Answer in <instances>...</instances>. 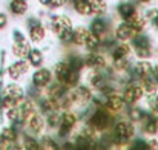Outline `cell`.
<instances>
[{
	"instance_id": "44",
	"label": "cell",
	"mask_w": 158,
	"mask_h": 150,
	"mask_svg": "<svg viewBox=\"0 0 158 150\" xmlns=\"http://www.w3.org/2000/svg\"><path fill=\"white\" fill-rule=\"evenodd\" d=\"M140 2H141V3H149L151 0H140Z\"/></svg>"
},
{
	"instance_id": "9",
	"label": "cell",
	"mask_w": 158,
	"mask_h": 150,
	"mask_svg": "<svg viewBox=\"0 0 158 150\" xmlns=\"http://www.w3.org/2000/svg\"><path fill=\"white\" fill-rule=\"evenodd\" d=\"M26 121H28V127H29V130H31V132H34V133L42 132V129H43V126H45L43 118H42L40 115H37L35 112H34V113H32Z\"/></svg>"
},
{
	"instance_id": "24",
	"label": "cell",
	"mask_w": 158,
	"mask_h": 150,
	"mask_svg": "<svg viewBox=\"0 0 158 150\" xmlns=\"http://www.w3.org/2000/svg\"><path fill=\"white\" fill-rule=\"evenodd\" d=\"M26 9H28V6H26V2H25V0H12V3H11V11H12L14 14L22 15V14L26 12Z\"/></svg>"
},
{
	"instance_id": "27",
	"label": "cell",
	"mask_w": 158,
	"mask_h": 150,
	"mask_svg": "<svg viewBox=\"0 0 158 150\" xmlns=\"http://www.w3.org/2000/svg\"><path fill=\"white\" fill-rule=\"evenodd\" d=\"M135 54H137V57L138 58H149L151 57V54H152V51L149 48V45H135Z\"/></svg>"
},
{
	"instance_id": "5",
	"label": "cell",
	"mask_w": 158,
	"mask_h": 150,
	"mask_svg": "<svg viewBox=\"0 0 158 150\" xmlns=\"http://www.w3.org/2000/svg\"><path fill=\"white\" fill-rule=\"evenodd\" d=\"M115 133H117V136H120V138L127 141L134 135V126L131 123H127V121H120L115 126Z\"/></svg>"
},
{
	"instance_id": "11",
	"label": "cell",
	"mask_w": 158,
	"mask_h": 150,
	"mask_svg": "<svg viewBox=\"0 0 158 150\" xmlns=\"http://www.w3.org/2000/svg\"><path fill=\"white\" fill-rule=\"evenodd\" d=\"M86 66H89L91 69H103L106 66V61H105V57H102L100 54H91L88 58H86Z\"/></svg>"
},
{
	"instance_id": "47",
	"label": "cell",
	"mask_w": 158,
	"mask_h": 150,
	"mask_svg": "<svg viewBox=\"0 0 158 150\" xmlns=\"http://www.w3.org/2000/svg\"><path fill=\"white\" fill-rule=\"evenodd\" d=\"M25 2H26V0H25Z\"/></svg>"
},
{
	"instance_id": "25",
	"label": "cell",
	"mask_w": 158,
	"mask_h": 150,
	"mask_svg": "<svg viewBox=\"0 0 158 150\" xmlns=\"http://www.w3.org/2000/svg\"><path fill=\"white\" fill-rule=\"evenodd\" d=\"M28 58H29V63H31L32 66H40V64L43 63V55H42V52H40V51H37V49H31L29 51Z\"/></svg>"
},
{
	"instance_id": "28",
	"label": "cell",
	"mask_w": 158,
	"mask_h": 150,
	"mask_svg": "<svg viewBox=\"0 0 158 150\" xmlns=\"http://www.w3.org/2000/svg\"><path fill=\"white\" fill-rule=\"evenodd\" d=\"M91 3V9L95 14H103L106 12V2L105 0H89Z\"/></svg>"
},
{
	"instance_id": "26",
	"label": "cell",
	"mask_w": 158,
	"mask_h": 150,
	"mask_svg": "<svg viewBox=\"0 0 158 150\" xmlns=\"http://www.w3.org/2000/svg\"><path fill=\"white\" fill-rule=\"evenodd\" d=\"M118 12H120V15L123 18H129L132 14H135V8L131 3H123V5L118 6Z\"/></svg>"
},
{
	"instance_id": "32",
	"label": "cell",
	"mask_w": 158,
	"mask_h": 150,
	"mask_svg": "<svg viewBox=\"0 0 158 150\" xmlns=\"http://www.w3.org/2000/svg\"><path fill=\"white\" fill-rule=\"evenodd\" d=\"M89 81H91V84H92L94 87H98V89H103V87H105L103 78H102V75H100L98 72L92 74V75L89 77Z\"/></svg>"
},
{
	"instance_id": "35",
	"label": "cell",
	"mask_w": 158,
	"mask_h": 150,
	"mask_svg": "<svg viewBox=\"0 0 158 150\" xmlns=\"http://www.w3.org/2000/svg\"><path fill=\"white\" fill-rule=\"evenodd\" d=\"M15 138H17V135H15V132H14L12 129H3V132H2V140L9 141V143H14Z\"/></svg>"
},
{
	"instance_id": "46",
	"label": "cell",
	"mask_w": 158,
	"mask_h": 150,
	"mask_svg": "<svg viewBox=\"0 0 158 150\" xmlns=\"http://www.w3.org/2000/svg\"><path fill=\"white\" fill-rule=\"evenodd\" d=\"M157 80H158V71H157Z\"/></svg>"
},
{
	"instance_id": "19",
	"label": "cell",
	"mask_w": 158,
	"mask_h": 150,
	"mask_svg": "<svg viewBox=\"0 0 158 150\" xmlns=\"http://www.w3.org/2000/svg\"><path fill=\"white\" fill-rule=\"evenodd\" d=\"M135 74L141 78L144 77H149L152 74V64L149 61H140L137 66H135Z\"/></svg>"
},
{
	"instance_id": "33",
	"label": "cell",
	"mask_w": 158,
	"mask_h": 150,
	"mask_svg": "<svg viewBox=\"0 0 158 150\" xmlns=\"http://www.w3.org/2000/svg\"><path fill=\"white\" fill-rule=\"evenodd\" d=\"M106 29V25L103 20H100V18H97V20H94L92 22V32H95V34H103Z\"/></svg>"
},
{
	"instance_id": "21",
	"label": "cell",
	"mask_w": 158,
	"mask_h": 150,
	"mask_svg": "<svg viewBox=\"0 0 158 150\" xmlns=\"http://www.w3.org/2000/svg\"><path fill=\"white\" fill-rule=\"evenodd\" d=\"M85 46L89 51H95L100 46V35L95 32H88V37L85 40Z\"/></svg>"
},
{
	"instance_id": "8",
	"label": "cell",
	"mask_w": 158,
	"mask_h": 150,
	"mask_svg": "<svg viewBox=\"0 0 158 150\" xmlns=\"http://www.w3.org/2000/svg\"><path fill=\"white\" fill-rule=\"evenodd\" d=\"M115 32H117V37H118L120 40H123V42H124V40H131V39H134L137 31H135V29H134V28L126 22V23L120 25V26L117 28V31H115Z\"/></svg>"
},
{
	"instance_id": "45",
	"label": "cell",
	"mask_w": 158,
	"mask_h": 150,
	"mask_svg": "<svg viewBox=\"0 0 158 150\" xmlns=\"http://www.w3.org/2000/svg\"><path fill=\"white\" fill-rule=\"evenodd\" d=\"M155 107L158 109V97H157V100H155Z\"/></svg>"
},
{
	"instance_id": "22",
	"label": "cell",
	"mask_w": 158,
	"mask_h": 150,
	"mask_svg": "<svg viewBox=\"0 0 158 150\" xmlns=\"http://www.w3.org/2000/svg\"><path fill=\"white\" fill-rule=\"evenodd\" d=\"M143 91H144V94H148V95H151V97L155 95L158 92V83L154 81V80H151V78H148V77H144Z\"/></svg>"
},
{
	"instance_id": "29",
	"label": "cell",
	"mask_w": 158,
	"mask_h": 150,
	"mask_svg": "<svg viewBox=\"0 0 158 150\" xmlns=\"http://www.w3.org/2000/svg\"><path fill=\"white\" fill-rule=\"evenodd\" d=\"M129 52H131V48L126 45V43H121V45H118L115 49H114V58H121V57H127L129 55Z\"/></svg>"
},
{
	"instance_id": "4",
	"label": "cell",
	"mask_w": 158,
	"mask_h": 150,
	"mask_svg": "<svg viewBox=\"0 0 158 150\" xmlns=\"http://www.w3.org/2000/svg\"><path fill=\"white\" fill-rule=\"evenodd\" d=\"M143 95H144L143 87H140V86H129V87L124 91V94H123V100H124V103L134 104V103L141 100Z\"/></svg>"
},
{
	"instance_id": "38",
	"label": "cell",
	"mask_w": 158,
	"mask_h": 150,
	"mask_svg": "<svg viewBox=\"0 0 158 150\" xmlns=\"http://www.w3.org/2000/svg\"><path fill=\"white\" fill-rule=\"evenodd\" d=\"M48 123H49V126H52V127L58 126V123H60V116L52 112V113L49 115V118H48Z\"/></svg>"
},
{
	"instance_id": "2",
	"label": "cell",
	"mask_w": 158,
	"mask_h": 150,
	"mask_svg": "<svg viewBox=\"0 0 158 150\" xmlns=\"http://www.w3.org/2000/svg\"><path fill=\"white\" fill-rule=\"evenodd\" d=\"M95 132H103L107 129V126H109V115L103 112V110H97L92 116H91V120H89V123H88Z\"/></svg>"
},
{
	"instance_id": "15",
	"label": "cell",
	"mask_w": 158,
	"mask_h": 150,
	"mask_svg": "<svg viewBox=\"0 0 158 150\" xmlns=\"http://www.w3.org/2000/svg\"><path fill=\"white\" fill-rule=\"evenodd\" d=\"M5 97H9V98H14L17 100L19 103L23 101V91L20 86L17 84H9L6 89H5Z\"/></svg>"
},
{
	"instance_id": "39",
	"label": "cell",
	"mask_w": 158,
	"mask_h": 150,
	"mask_svg": "<svg viewBox=\"0 0 158 150\" xmlns=\"http://www.w3.org/2000/svg\"><path fill=\"white\" fill-rule=\"evenodd\" d=\"M25 147H26V149H39V144H37V141H34V140L28 138V140H26Z\"/></svg>"
},
{
	"instance_id": "41",
	"label": "cell",
	"mask_w": 158,
	"mask_h": 150,
	"mask_svg": "<svg viewBox=\"0 0 158 150\" xmlns=\"http://www.w3.org/2000/svg\"><path fill=\"white\" fill-rule=\"evenodd\" d=\"M148 147L149 149H158V140H151L148 143Z\"/></svg>"
},
{
	"instance_id": "13",
	"label": "cell",
	"mask_w": 158,
	"mask_h": 150,
	"mask_svg": "<svg viewBox=\"0 0 158 150\" xmlns=\"http://www.w3.org/2000/svg\"><path fill=\"white\" fill-rule=\"evenodd\" d=\"M19 109V120H28L35 110H34V104L31 101H25L23 104L17 106Z\"/></svg>"
},
{
	"instance_id": "1",
	"label": "cell",
	"mask_w": 158,
	"mask_h": 150,
	"mask_svg": "<svg viewBox=\"0 0 158 150\" xmlns=\"http://www.w3.org/2000/svg\"><path fill=\"white\" fill-rule=\"evenodd\" d=\"M91 97H92V94H91L89 87L80 86V87H77L75 91H72V92L69 94L68 100H69L71 104H74V106H83V104H86L88 101L91 100Z\"/></svg>"
},
{
	"instance_id": "3",
	"label": "cell",
	"mask_w": 158,
	"mask_h": 150,
	"mask_svg": "<svg viewBox=\"0 0 158 150\" xmlns=\"http://www.w3.org/2000/svg\"><path fill=\"white\" fill-rule=\"evenodd\" d=\"M75 124H77V115H75V113H72V112H66V113H63L61 118H60V123H58L60 135H61V136L68 135V133L74 129Z\"/></svg>"
},
{
	"instance_id": "37",
	"label": "cell",
	"mask_w": 158,
	"mask_h": 150,
	"mask_svg": "<svg viewBox=\"0 0 158 150\" xmlns=\"http://www.w3.org/2000/svg\"><path fill=\"white\" fill-rule=\"evenodd\" d=\"M129 116H131V120L138 121V120H141V118H143V112H141L140 109H137V107H132V109H131V112H129Z\"/></svg>"
},
{
	"instance_id": "42",
	"label": "cell",
	"mask_w": 158,
	"mask_h": 150,
	"mask_svg": "<svg viewBox=\"0 0 158 150\" xmlns=\"http://www.w3.org/2000/svg\"><path fill=\"white\" fill-rule=\"evenodd\" d=\"M6 26V15L5 14H0V29Z\"/></svg>"
},
{
	"instance_id": "43",
	"label": "cell",
	"mask_w": 158,
	"mask_h": 150,
	"mask_svg": "<svg viewBox=\"0 0 158 150\" xmlns=\"http://www.w3.org/2000/svg\"><path fill=\"white\" fill-rule=\"evenodd\" d=\"M39 2H40L42 5H48V3H49V0H39Z\"/></svg>"
},
{
	"instance_id": "16",
	"label": "cell",
	"mask_w": 158,
	"mask_h": 150,
	"mask_svg": "<svg viewBox=\"0 0 158 150\" xmlns=\"http://www.w3.org/2000/svg\"><path fill=\"white\" fill-rule=\"evenodd\" d=\"M127 20V23L135 29V31H141L144 26H146V20H144V17L143 15H140L138 12H135V14H132L129 18H126Z\"/></svg>"
},
{
	"instance_id": "31",
	"label": "cell",
	"mask_w": 158,
	"mask_h": 150,
	"mask_svg": "<svg viewBox=\"0 0 158 150\" xmlns=\"http://www.w3.org/2000/svg\"><path fill=\"white\" fill-rule=\"evenodd\" d=\"M72 28H64V29H61L60 32H58V39H60V42H63V43H68V42H71L72 40Z\"/></svg>"
},
{
	"instance_id": "6",
	"label": "cell",
	"mask_w": 158,
	"mask_h": 150,
	"mask_svg": "<svg viewBox=\"0 0 158 150\" xmlns=\"http://www.w3.org/2000/svg\"><path fill=\"white\" fill-rule=\"evenodd\" d=\"M64 28H72V23H71V20L66 15H55V17H52V20H51V29H52L54 32L58 34Z\"/></svg>"
},
{
	"instance_id": "23",
	"label": "cell",
	"mask_w": 158,
	"mask_h": 150,
	"mask_svg": "<svg viewBox=\"0 0 158 150\" xmlns=\"http://www.w3.org/2000/svg\"><path fill=\"white\" fill-rule=\"evenodd\" d=\"M86 37H88V31H86L85 28H78V29L72 34V42H74L77 46H83Z\"/></svg>"
},
{
	"instance_id": "20",
	"label": "cell",
	"mask_w": 158,
	"mask_h": 150,
	"mask_svg": "<svg viewBox=\"0 0 158 150\" xmlns=\"http://www.w3.org/2000/svg\"><path fill=\"white\" fill-rule=\"evenodd\" d=\"M46 35V29L42 26V25H34L31 28V32H29V37L32 42H42Z\"/></svg>"
},
{
	"instance_id": "14",
	"label": "cell",
	"mask_w": 158,
	"mask_h": 150,
	"mask_svg": "<svg viewBox=\"0 0 158 150\" xmlns=\"http://www.w3.org/2000/svg\"><path fill=\"white\" fill-rule=\"evenodd\" d=\"M12 51H14V54L17 55V57H20V58H25V57H28V54H29V45L22 39V40H15V43H14V46H12Z\"/></svg>"
},
{
	"instance_id": "36",
	"label": "cell",
	"mask_w": 158,
	"mask_h": 150,
	"mask_svg": "<svg viewBox=\"0 0 158 150\" xmlns=\"http://www.w3.org/2000/svg\"><path fill=\"white\" fill-rule=\"evenodd\" d=\"M144 130H146V133H149V135H155L158 132V124L155 120H152V121H148L146 123V127H144Z\"/></svg>"
},
{
	"instance_id": "18",
	"label": "cell",
	"mask_w": 158,
	"mask_h": 150,
	"mask_svg": "<svg viewBox=\"0 0 158 150\" xmlns=\"http://www.w3.org/2000/svg\"><path fill=\"white\" fill-rule=\"evenodd\" d=\"M74 2V8L78 14L81 15H89L92 14V9H91V3L89 0H72Z\"/></svg>"
},
{
	"instance_id": "40",
	"label": "cell",
	"mask_w": 158,
	"mask_h": 150,
	"mask_svg": "<svg viewBox=\"0 0 158 150\" xmlns=\"http://www.w3.org/2000/svg\"><path fill=\"white\" fill-rule=\"evenodd\" d=\"M66 3V0H49L48 5H51V8H61Z\"/></svg>"
},
{
	"instance_id": "7",
	"label": "cell",
	"mask_w": 158,
	"mask_h": 150,
	"mask_svg": "<svg viewBox=\"0 0 158 150\" xmlns=\"http://www.w3.org/2000/svg\"><path fill=\"white\" fill-rule=\"evenodd\" d=\"M32 81L35 86L39 87H45L49 81H51V72L48 69H39L34 75H32Z\"/></svg>"
},
{
	"instance_id": "34",
	"label": "cell",
	"mask_w": 158,
	"mask_h": 150,
	"mask_svg": "<svg viewBox=\"0 0 158 150\" xmlns=\"http://www.w3.org/2000/svg\"><path fill=\"white\" fill-rule=\"evenodd\" d=\"M115 60V67L118 71H126L129 67V60L127 57H121V58H114Z\"/></svg>"
},
{
	"instance_id": "12",
	"label": "cell",
	"mask_w": 158,
	"mask_h": 150,
	"mask_svg": "<svg viewBox=\"0 0 158 150\" xmlns=\"http://www.w3.org/2000/svg\"><path fill=\"white\" fill-rule=\"evenodd\" d=\"M28 71V63L26 61H19L15 64H12L9 69H8V74L12 80H17L20 75H23L25 72Z\"/></svg>"
},
{
	"instance_id": "17",
	"label": "cell",
	"mask_w": 158,
	"mask_h": 150,
	"mask_svg": "<svg viewBox=\"0 0 158 150\" xmlns=\"http://www.w3.org/2000/svg\"><path fill=\"white\" fill-rule=\"evenodd\" d=\"M106 106L110 109V110H114V112H117V110H121L123 109V106H124V100L120 97V95H115V94H110L109 95V98H107V103H106Z\"/></svg>"
},
{
	"instance_id": "10",
	"label": "cell",
	"mask_w": 158,
	"mask_h": 150,
	"mask_svg": "<svg viewBox=\"0 0 158 150\" xmlns=\"http://www.w3.org/2000/svg\"><path fill=\"white\" fill-rule=\"evenodd\" d=\"M71 66H69V63L68 61H61V63H58L57 66H55V75H57V80L61 83V84H64V81H66V78H68V75H69V72H71Z\"/></svg>"
},
{
	"instance_id": "30",
	"label": "cell",
	"mask_w": 158,
	"mask_h": 150,
	"mask_svg": "<svg viewBox=\"0 0 158 150\" xmlns=\"http://www.w3.org/2000/svg\"><path fill=\"white\" fill-rule=\"evenodd\" d=\"M78 78H80L78 71H77V69H71V72H69V75H68V78H66V81H64V84H66V86H75V84L78 83Z\"/></svg>"
}]
</instances>
